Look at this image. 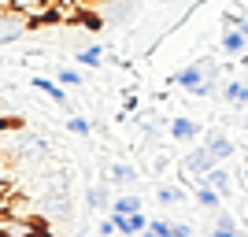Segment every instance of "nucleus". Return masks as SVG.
Listing matches in <instances>:
<instances>
[{
  "instance_id": "2eb2a0df",
  "label": "nucleus",
  "mask_w": 248,
  "mask_h": 237,
  "mask_svg": "<svg viewBox=\"0 0 248 237\" xmlns=\"http://www.w3.org/2000/svg\"><path fill=\"white\" fill-rule=\"evenodd\" d=\"M245 45H248L245 30H226L222 33V52H226V56H245Z\"/></svg>"
},
{
  "instance_id": "20e7f679",
  "label": "nucleus",
  "mask_w": 248,
  "mask_h": 237,
  "mask_svg": "<svg viewBox=\"0 0 248 237\" xmlns=\"http://www.w3.org/2000/svg\"><path fill=\"white\" fill-rule=\"evenodd\" d=\"M167 137H170V141H197L200 137V123L189 119V115H174V119L167 123Z\"/></svg>"
},
{
  "instance_id": "6ab92c4d",
  "label": "nucleus",
  "mask_w": 248,
  "mask_h": 237,
  "mask_svg": "<svg viewBox=\"0 0 248 237\" xmlns=\"http://www.w3.org/2000/svg\"><path fill=\"white\" fill-rule=\"evenodd\" d=\"M67 130L78 134V137H89V134H93V123H89L85 115H71V119H67Z\"/></svg>"
},
{
  "instance_id": "b1692460",
  "label": "nucleus",
  "mask_w": 248,
  "mask_h": 237,
  "mask_svg": "<svg viewBox=\"0 0 248 237\" xmlns=\"http://www.w3.org/2000/svg\"><path fill=\"white\" fill-rule=\"evenodd\" d=\"M215 226H218V230H237V219L230 215V211H218V219H215Z\"/></svg>"
},
{
  "instance_id": "f3484780",
  "label": "nucleus",
  "mask_w": 248,
  "mask_h": 237,
  "mask_svg": "<svg viewBox=\"0 0 248 237\" xmlns=\"http://www.w3.org/2000/svg\"><path fill=\"white\" fill-rule=\"evenodd\" d=\"M85 204H89V211H100V207H111V193H108V186L104 182H96L89 193H85Z\"/></svg>"
},
{
  "instance_id": "a211bd4d",
  "label": "nucleus",
  "mask_w": 248,
  "mask_h": 237,
  "mask_svg": "<svg viewBox=\"0 0 248 237\" xmlns=\"http://www.w3.org/2000/svg\"><path fill=\"white\" fill-rule=\"evenodd\" d=\"M74 63H78V67H100L104 63V48L100 45H89V48H82L78 56H74Z\"/></svg>"
},
{
  "instance_id": "dca6fc26",
  "label": "nucleus",
  "mask_w": 248,
  "mask_h": 237,
  "mask_svg": "<svg viewBox=\"0 0 248 237\" xmlns=\"http://www.w3.org/2000/svg\"><path fill=\"white\" fill-rule=\"evenodd\" d=\"M155 200L163 207H178V204H186V189L182 186H155Z\"/></svg>"
},
{
  "instance_id": "7ed1b4c3",
  "label": "nucleus",
  "mask_w": 248,
  "mask_h": 237,
  "mask_svg": "<svg viewBox=\"0 0 248 237\" xmlns=\"http://www.w3.org/2000/svg\"><path fill=\"white\" fill-rule=\"evenodd\" d=\"M41 207H45V215H52V219H71L74 215L71 189H48L45 200H41Z\"/></svg>"
},
{
  "instance_id": "393cba45",
  "label": "nucleus",
  "mask_w": 248,
  "mask_h": 237,
  "mask_svg": "<svg viewBox=\"0 0 248 237\" xmlns=\"http://www.w3.org/2000/svg\"><path fill=\"white\" fill-rule=\"evenodd\" d=\"M170 237H193V226L189 222H170Z\"/></svg>"
},
{
  "instance_id": "4468645a",
  "label": "nucleus",
  "mask_w": 248,
  "mask_h": 237,
  "mask_svg": "<svg viewBox=\"0 0 248 237\" xmlns=\"http://www.w3.org/2000/svg\"><path fill=\"white\" fill-rule=\"evenodd\" d=\"M193 196H197V204L204 207V211H215V207L222 204V193H218V189H211L207 182H197V186H193Z\"/></svg>"
},
{
  "instance_id": "5701e85b",
  "label": "nucleus",
  "mask_w": 248,
  "mask_h": 237,
  "mask_svg": "<svg viewBox=\"0 0 248 237\" xmlns=\"http://www.w3.org/2000/svg\"><path fill=\"white\" fill-rule=\"evenodd\" d=\"M130 15H134V4H130V0H123V4H115V8H111V19L115 22H126Z\"/></svg>"
},
{
  "instance_id": "f257e3e1",
  "label": "nucleus",
  "mask_w": 248,
  "mask_h": 237,
  "mask_svg": "<svg viewBox=\"0 0 248 237\" xmlns=\"http://www.w3.org/2000/svg\"><path fill=\"white\" fill-rule=\"evenodd\" d=\"M211 167H218V159L211 156V148H207V144H200V148H193V152L182 156L178 171H182V174H186V182L193 186V182H200V178H204Z\"/></svg>"
},
{
  "instance_id": "f03ea898",
  "label": "nucleus",
  "mask_w": 248,
  "mask_h": 237,
  "mask_svg": "<svg viewBox=\"0 0 248 237\" xmlns=\"http://www.w3.org/2000/svg\"><path fill=\"white\" fill-rule=\"evenodd\" d=\"M33 22L26 19V15H19L15 8H8V4H0V45H15L22 41L26 33H30Z\"/></svg>"
},
{
  "instance_id": "1a4fd4ad",
  "label": "nucleus",
  "mask_w": 248,
  "mask_h": 237,
  "mask_svg": "<svg viewBox=\"0 0 248 237\" xmlns=\"http://www.w3.org/2000/svg\"><path fill=\"white\" fill-rule=\"evenodd\" d=\"M11 8L19 11V15H26L33 26H37V22H48V19H52V0H15Z\"/></svg>"
},
{
  "instance_id": "cd10ccee",
  "label": "nucleus",
  "mask_w": 248,
  "mask_h": 237,
  "mask_svg": "<svg viewBox=\"0 0 248 237\" xmlns=\"http://www.w3.org/2000/svg\"><path fill=\"white\" fill-rule=\"evenodd\" d=\"M237 178H241V186H245V189H248V159H245V163H241V171H237Z\"/></svg>"
},
{
  "instance_id": "9b49d317",
  "label": "nucleus",
  "mask_w": 248,
  "mask_h": 237,
  "mask_svg": "<svg viewBox=\"0 0 248 237\" xmlns=\"http://www.w3.org/2000/svg\"><path fill=\"white\" fill-rule=\"evenodd\" d=\"M204 144L211 148V156H215L218 163H226V159H233V156H237V144H233V137H226V134H211Z\"/></svg>"
},
{
  "instance_id": "f8f14e48",
  "label": "nucleus",
  "mask_w": 248,
  "mask_h": 237,
  "mask_svg": "<svg viewBox=\"0 0 248 237\" xmlns=\"http://www.w3.org/2000/svg\"><path fill=\"white\" fill-rule=\"evenodd\" d=\"M108 182H115V186H137L141 174H137V167H130V163H111L108 167Z\"/></svg>"
},
{
  "instance_id": "4be33fe9",
  "label": "nucleus",
  "mask_w": 248,
  "mask_h": 237,
  "mask_svg": "<svg viewBox=\"0 0 248 237\" xmlns=\"http://www.w3.org/2000/svg\"><path fill=\"white\" fill-rule=\"evenodd\" d=\"M148 237H170V222L167 219H152L148 222Z\"/></svg>"
},
{
  "instance_id": "c756f323",
  "label": "nucleus",
  "mask_w": 248,
  "mask_h": 237,
  "mask_svg": "<svg viewBox=\"0 0 248 237\" xmlns=\"http://www.w3.org/2000/svg\"><path fill=\"white\" fill-rule=\"evenodd\" d=\"M141 237H148V230H145V234H141Z\"/></svg>"
},
{
  "instance_id": "6e6552de",
  "label": "nucleus",
  "mask_w": 248,
  "mask_h": 237,
  "mask_svg": "<svg viewBox=\"0 0 248 237\" xmlns=\"http://www.w3.org/2000/svg\"><path fill=\"white\" fill-rule=\"evenodd\" d=\"M48 152H52V144L45 141V137L26 134L22 137V148H19V159L22 163H41V159H48Z\"/></svg>"
},
{
  "instance_id": "9d476101",
  "label": "nucleus",
  "mask_w": 248,
  "mask_h": 237,
  "mask_svg": "<svg viewBox=\"0 0 248 237\" xmlns=\"http://www.w3.org/2000/svg\"><path fill=\"white\" fill-rule=\"evenodd\" d=\"M30 85L37 89V93H45L48 100H56L60 108H67V100H71V96H67V93L60 89V82H56V78H45V74H33V78H30Z\"/></svg>"
},
{
  "instance_id": "bb28decb",
  "label": "nucleus",
  "mask_w": 248,
  "mask_h": 237,
  "mask_svg": "<svg viewBox=\"0 0 248 237\" xmlns=\"http://www.w3.org/2000/svg\"><path fill=\"white\" fill-rule=\"evenodd\" d=\"M211 237H241V230H218L215 226V230H211Z\"/></svg>"
},
{
  "instance_id": "aec40b11",
  "label": "nucleus",
  "mask_w": 248,
  "mask_h": 237,
  "mask_svg": "<svg viewBox=\"0 0 248 237\" xmlns=\"http://www.w3.org/2000/svg\"><path fill=\"white\" fill-rule=\"evenodd\" d=\"M56 82H60V85H71V89H78V85H82V74L74 71V67H56Z\"/></svg>"
},
{
  "instance_id": "a878e982",
  "label": "nucleus",
  "mask_w": 248,
  "mask_h": 237,
  "mask_svg": "<svg viewBox=\"0 0 248 237\" xmlns=\"http://www.w3.org/2000/svg\"><path fill=\"white\" fill-rule=\"evenodd\" d=\"M111 234H115V222H111V219H104L100 226H96V237H111Z\"/></svg>"
},
{
  "instance_id": "ddd939ff",
  "label": "nucleus",
  "mask_w": 248,
  "mask_h": 237,
  "mask_svg": "<svg viewBox=\"0 0 248 237\" xmlns=\"http://www.w3.org/2000/svg\"><path fill=\"white\" fill-rule=\"evenodd\" d=\"M134 211H145V200L137 193H123L111 200V215H134Z\"/></svg>"
},
{
  "instance_id": "39448f33",
  "label": "nucleus",
  "mask_w": 248,
  "mask_h": 237,
  "mask_svg": "<svg viewBox=\"0 0 248 237\" xmlns=\"http://www.w3.org/2000/svg\"><path fill=\"white\" fill-rule=\"evenodd\" d=\"M111 222H115V234H119V237H141L148 230L145 211H134V215H111Z\"/></svg>"
},
{
  "instance_id": "0eeeda50",
  "label": "nucleus",
  "mask_w": 248,
  "mask_h": 237,
  "mask_svg": "<svg viewBox=\"0 0 248 237\" xmlns=\"http://www.w3.org/2000/svg\"><path fill=\"white\" fill-rule=\"evenodd\" d=\"M218 96L230 104V108H248V78H226Z\"/></svg>"
},
{
  "instance_id": "c85d7f7f",
  "label": "nucleus",
  "mask_w": 248,
  "mask_h": 237,
  "mask_svg": "<svg viewBox=\"0 0 248 237\" xmlns=\"http://www.w3.org/2000/svg\"><path fill=\"white\" fill-rule=\"evenodd\" d=\"M0 4H8V8H11V4H15V0H0Z\"/></svg>"
},
{
  "instance_id": "423d86ee",
  "label": "nucleus",
  "mask_w": 248,
  "mask_h": 237,
  "mask_svg": "<svg viewBox=\"0 0 248 237\" xmlns=\"http://www.w3.org/2000/svg\"><path fill=\"white\" fill-rule=\"evenodd\" d=\"M200 182H207V186L211 189H218V193L222 196H233V189H237V182H233V171H230V167H211V171H207L204 178H200ZM193 186H197V182H193Z\"/></svg>"
},
{
  "instance_id": "412c9836",
  "label": "nucleus",
  "mask_w": 248,
  "mask_h": 237,
  "mask_svg": "<svg viewBox=\"0 0 248 237\" xmlns=\"http://www.w3.org/2000/svg\"><path fill=\"white\" fill-rule=\"evenodd\" d=\"M193 96H215L218 93V78H204V82L197 85V89H189Z\"/></svg>"
}]
</instances>
